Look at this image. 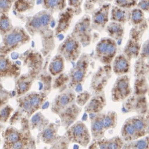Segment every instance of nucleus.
Wrapping results in <instances>:
<instances>
[{
  "instance_id": "25",
  "label": "nucleus",
  "mask_w": 149,
  "mask_h": 149,
  "mask_svg": "<svg viewBox=\"0 0 149 149\" xmlns=\"http://www.w3.org/2000/svg\"><path fill=\"white\" fill-rule=\"evenodd\" d=\"M104 29L109 37L114 40L116 42L122 40L125 33L124 25L114 21L108 22Z\"/></svg>"
},
{
  "instance_id": "27",
  "label": "nucleus",
  "mask_w": 149,
  "mask_h": 149,
  "mask_svg": "<svg viewBox=\"0 0 149 149\" xmlns=\"http://www.w3.org/2000/svg\"><path fill=\"white\" fill-rule=\"evenodd\" d=\"M120 137L124 142H130L139 139L136 131L130 122L129 118H127L124 123L120 130Z\"/></svg>"
},
{
  "instance_id": "33",
  "label": "nucleus",
  "mask_w": 149,
  "mask_h": 149,
  "mask_svg": "<svg viewBox=\"0 0 149 149\" xmlns=\"http://www.w3.org/2000/svg\"><path fill=\"white\" fill-rule=\"evenodd\" d=\"M103 124L106 130L116 128L118 124V114L114 111H110L104 113Z\"/></svg>"
},
{
  "instance_id": "21",
  "label": "nucleus",
  "mask_w": 149,
  "mask_h": 149,
  "mask_svg": "<svg viewBox=\"0 0 149 149\" xmlns=\"http://www.w3.org/2000/svg\"><path fill=\"white\" fill-rule=\"evenodd\" d=\"M106 105V100L104 93L94 95L85 105V112L89 114L101 113Z\"/></svg>"
},
{
  "instance_id": "2",
  "label": "nucleus",
  "mask_w": 149,
  "mask_h": 149,
  "mask_svg": "<svg viewBox=\"0 0 149 149\" xmlns=\"http://www.w3.org/2000/svg\"><path fill=\"white\" fill-rule=\"evenodd\" d=\"M90 55L83 53L77 60L76 64L70 70L68 73L69 89L73 90L74 88L81 85L85 81L88 68L90 64Z\"/></svg>"
},
{
  "instance_id": "6",
  "label": "nucleus",
  "mask_w": 149,
  "mask_h": 149,
  "mask_svg": "<svg viewBox=\"0 0 149 149\" xmlns=\"http://www.w3.org/2000/svg\"><path fill=\"white\" fill-rule=\"evenodd\" d=\"M47 99V95L43 92H31L18 100L21 110L29 118L39 110Z\"/></svg>"
},
{
  "instance_id": "13",
  "label": "nucleus",
  "mask_w": 149,
  "mask_h": 149,
  "mask_svg": "<svg viewBox=\"0 0 149 149\" xmlns=\"http://www.w3.org/2000/svg\"><path fill=\"white\" fill-rule=\"evenodd\" d=\"M123 110L125 112H133L137 114H148V102L146 95L129 96L124 100Z\"/></svg>"
},
{
  "instance_id": "9",
  "label": "nucleus",
  "mask_w": 149,
  "mask_h": 149,
  "mask_svg": "<svg viewBox=\"0 0 149 149\" xmlns=\"http://www.w3.org/2000/svg\"><path fill=\"white\" fill-rule=\"evenodd\" d=\"M146 31L132 27L129 32V38L125 44L123 54L130 61L137 58L139 55L142 46V36Z\"/></svg>"
},
{
  "instance_id": "45",
  "label": "nucleus",
  "mask_w": 149,
  "mask_h": 149,
  "mask_svg": "<svg viewBox=\"0 0 149 149\" xmlns=\"http://www.w3.org/2000/svg\"><path fill=\"white\" fill-rule=\"evenodd\" d=\"M29 1H31V2H33V3H35V2H36V0H29Z\"/></svg>"
},
{
  "instance_id": "23",
  "label": "nucleus",
  "mask_w": 149,
  "mask_h": 149,
  "mask_svg": "<svg viewBox=\"0 0 149 149\" xmlns=\"http://www.w3.org/2000/svg\"><path fill=\"white\" fill-rule=\"evenodd\" d=\"M132 27H137L147 31L148 29V22L145 17L144 12L138 8H133L129 9L128 20Z\"/></svg>"
},
{
  "instance_id": "36",
  "label": "nucleus",
  "mask_w": 149,
  "mask_h": 149,
  "mask_svg": "<svg viewBox=\"0 0 149 149\" xmlns=\"http://www.w3.org/2000/svg\"><path fill=\"white\" fill-rule=\"evenodd\" d=\"M106 0H85L84 4V9L87 14H91L95 9L96 6H101L106 3Z\"/></svg>"
},
{
  "instance_id": "32",
  "label": "nucleus",
  "mask_w": 149,
  "mask_h": 149,
  "mask_svg": "<svg viewBox=\"0 0 149 149\" xmlns=\"http://www.w3.org/2000/svg\"><path fill=\"white\" fill-rule=\"evenodd\" d=\"M49 123L50 122L49 119H47L40 112L34 114L31 120V128L32 129H38L40 131Z\"/></svg>"
},
{
  "instance_id": "29",
  "label": "nucleus",
  "mask_w": 149,
  "mask_h": 149,
  "mask_svg": "<svg viewBox=\"0 0 149 149\" xmlns=\"http://www.w3.org/2000/svg\"><path fill=\"white\" fill-rule=\"evenodd\" d=\"M42 5L45 10L52 13L60 12L67 8V0H42Z\"/></svg>"
},
{
  "instance_id": "43",
  "label": "nucleus",
  "mask_w": 149,
  "mask_h": 149,
  "mask_svg": "<svg viewBox=\"0 0 149 149\" xmlns=\"http://www.w3.org/2000/svg\"><path fill=\"white\" fill-rule=\"evenodd\" d=\"M13 65H15L9 62L8 59L4 58H0V71H6V70H8Z\"/></svg>"
},
{
  "instance_id": "20",
  "label": "nucleus",
  "mask_w": 149,
  "mask_h": 149,
  "mask_svg": "<svg viewBox=\"0 0 149 149\" xmlns=\"http://www.w3.org/2000/svg\"><path fill=\"white\" fill-rule=\"evenodd\" d=\"M133 127L136 131L139 139L148 135L149 120L148 114H137L129 118Z\"/></svg>"
},
{
  "instance_id": "16",
  "label": "nucleus",
  "mask_w": 149,
  "mask_h": 149,
  "mask_svg": "<svg viewBox=\"0 0 149 149\" xmlns=\"http://www.w3.org/2000/svg\"><path fill=\"white\" fill-rule=\"evenodd\" d=\"M81 112V108L74 102L67 106L57 114L60 119V124L66 130L78 119Z\"/></svg>"
},
{
  "instance_id": "18",
  "label": "nucleus",
  "mask_w": 149,
  "mask_h": 149,
  "mask_svg": "<svg viewBox=\"0 0 149 149\" xmlns=\"http://www.w3.org/2000/svg\"><path fill=\"white\" fill-rule=\"evenodd\" d=\"M90 115V134L93 141H98L104 137L106 129L103 124V113L91 114Z\"/></svg>"
},
{
  "instance_id": "8",
  "label": "nucleus",
  "mask_w": 149,
  "mask_h": 149,
  "mask_svg": "<svg viewBox=\"0 0 149 149\" xmlns=\"http://www.w3.org/2000/svg\"><path fill=\"white\" fill-rule=\"evenodd\" d=\"M92 30L91 17L85 15L76 22L70 34L80 42L83 47H86L93 40Z\"/></svg>"
},
{
  "instance_id": "37",
  "label": "nucleus",
  "mask_w": 149,
  "mask_h": 149,
  "mask_svg": "<svg viewBox=\"0 0 149 149\" xmlns=\"http://www.w3.org/2000/svg\"><path fill=\"white\" fill-rule=\"evenodd\" d=\"M137 2V0H114L115 6L126 9L136 7Z\"/></svg>"
},
{
  "instance_id": "5",
  "label": "nucleus",
  "mask_w": 149,
  "mask_h": 149,
  "mask_svg": "<svg viewBox=\"0 0 149 149\" xmlns=\"http://www.w3.org/2000/svg\"><path fill=\"white\" fill-rule=\"evenodd\" d=\"M30 40V36L25 29L21 27H14L3 36L2 50L6 53L9 52L28 43Z\"/></svg>"
},
{
  "instance_id": "30",
  "label": "nucleus",
  "mask_w": 149,
  "mask_h": 149,
  "mask_svg": "<svg viewBox=\"0 0 149 149\" xmlns=\"http://www.w3.org/2000/svg\"><path fill=\"white\" fill-rule=\"evenodd\" d=\"M134 85V95L137 96L146 95L148 93V77L142 76L136 77Z\"/></svg>"
},
{
  "instance_id": "40",
  "label": "nucleus",
  "mask_w": 149,
  "mask_h": 149,
  "mask_svg": "<svg viewBox=\"0 0 149 149\" xmlns=\"http://www.w3.org/2000/svg\"><path fill=\"white\" fill-rule=\"evenodd\" d=\"M56 77H57V78H56L53 84V88H55V89L62 87L64 85H66L67 83H68L69 78L68 75L67 74L62 73Z\"/></svg>"
},
{
  "instance_id": "38",
  "label": "nucleus",
  "mask_w": 149,
  "mask_h": 149,
  "mask_svg": "<svg viewBox=\"0 0 149 149\" xmlns=\"http://www.w3.org/2000/svg\"><path fill=\"white\" fill-rule=\"evenodd\" d=\"M91 97V94L87 91H83L76 96L75 102L79 106L82 107L85 106Z\"/></svg>"
},
{
  "instance_id": "14",
  "label": "nucleus",
  "mask_w": 149,
  "mask_h": 149,
  "mask_svg": "<svg viewBox=\"0 0 149 149\" xmlns=\"http://www.w3.org/2000/svg\"><path fill=\"white\" fill-rule=\"evenodd\" d=\"M148 58V39H147L142 44L139 55L135 63L134 72L136 77H148L149 70Z\"/></svg>"
},
{
  "instance_id": "3",
  "label": "nucleus",
  "mask_w": 149,
  "mask_h": 149,
  "mask_svg": "<svg viewBox=\"0 0 149 149\" xmlns=\"http://www.w3.org/2000/svg\"><path fill=\"white\" fill-rule=\"evenodd\" d=\"M117 52V42L106 37L101 38L96 45L94 57L102 65H111Z\"/></svg>"
},
{
  "instance_id": "19",
  "label": "nucleus",
  "mask_w": 149,
  "mask_h": 149,
  "mask_svg": "<svg viewBox=\"0 0 149 149\" xmlns=\"http://www.w3.org/2000/svg\"><path fill=\"white\" fill-rule=\"evenodd\" d=\"M60 125L55 123H49L39 134L40 141L47 145H54L60 137L58 134Z\"/></svg>"
},
{
  "instance_id": "39",
  "label": "nucleus",
  "mask_w": 149,
  "mask_h": 149,
  "mask_svg": "<svg viewBox=\"0 0 149 149\" xmlns=\"http://www.w3.org/2000/svg\"><path fill=\"white\" fill-rule=\"evenodd\" d=\"M67 3L73 10L74 15L78 16L81 13L83 0H67Z\"/></svg>"
},
{
  "instance_id": "4",
  "label": "nucleus",
  "mask_w": 149,
  "mask_h": 149,
  "mask_svg": "<svg viewBox=\"0 0 149 149\" xmlns=\"http://www.w3.org/2000/svg\"><path fill=\"white\" fill-rule=\"evenodd\" d=\"M64 136L68 142L83 147H88L91 141L90 132L85 124L81 120L75 121L66 129Z\"/></svg>"
},
{
  "instance_id": "15",
  "label": "nucleus",
  "mask_w": 149,
  "mask_h": 149,
  "mask_svg": "<svg viewBox=\"0 0 149 149\" xmlns=\"http://www.w3.org/2000/svg\"><path fill=\"white\" fill-rule=\"evenodd\" d=\"M76 93L73 90L68 89L56 96L51 105V111L58 114L67 106L75 102Z\"/></svg>"
},
{
  "instance_id": "34",
  "label": "nucleus",
  "mask_w": 149,
  "mask_h": 149,
  "mask_svg": "<svg viewBox=\"0 0 149 149\" xmlns=\"http://www.w3.org/2000/svg\"><path fill=\"white\" fill-rule=\"evenodd\" d=\"M14 27L8 14H1L0 15V34L4 36L11 31Z\"/></svg>"
},
{
  "instance_id": "41",
  "label": "nucleus",
  "mask_w": 149,
  "mask_h": 149,
  "mask_svg": "<svg viewBox=\"0 0 149 149\" xmlns=\"http://www.w3.org/2000/svg\"><path fill=\"white\" fill-rule=\"evenodd\" d=\"M15 0H0V15L8 14Z\"/></svg>"
},
{
  "instance_id": "10",
  "label": "nucleus",
  "mask_w": 149,
  "mask_h": 149,
  "mask_svg": "<svg viewBox=\"0 0 149 149\" xmlns=\"http://www.w3.org/2000/svg\"><path fill=\"white\" fill-rule=\"evenodd\" d=\"M132 90L130 84V78L127 74L119 76L111 90V100L118 102L124 101L131 95Z\"/></svg>"
},
{
  "instance_id": "7",
  "label": "nucleus",
  "mask_w": 149,
  "mask_h": 149,
  "mask_svg": "<svg viewBox=\"0 0 149 149\" xmlns=\"http://www.w3.org/2000/svg\"><path fill=\"white\" fill-rule=\"evenodd\" d=\"M82 47L80 42L70 34L58 45L57 54L61 55L67 62H76L81 54Z\"/></svg>"
},
{
  "instance_id": "35",
  "label": "nucleus",
  "mask_w": 149,
  "mask_h": 149,
  "mask_svg": "<svg viewBox=\"0 0 149 149\" xmlns=\"http://www.w3.org/2000/svg\"><path fill=\"white\" fill-rule=\"evenodd\" d=\"M35 3L29 0H15L13 4L14 9L19 13H23L33 9Z\"/></svg>"
},
{
  "instance_id": "1",
  "label": "nucleus",
  "mask_w": 149,
  "mask_h": 149,
  "mask_svg": "<svg viewBox=\"0 0 149 149\" xmlns=\"http://www.w3.org/2000/svg\"><path fill=\"white\" fill-rule=\"evenodd\" d=\"M54 22L53 13L45 9L34 16L26 17L25 28L27 33L31 36L39 34L41 37L42 52L44 56L52 52L55 48V34L52 29Z\"/></svg>"
},
{
  "instance_id": "12",
  "label": "nucleus",
  "mask_w": 149,
  "mask_h": 149,
  "mask_svg": "<svg viewBox=\"0 0 149 149\" xmlns=\"http://www.w3.org/2000/svg\"><path fill=\"white\" fill-rule=\"evenodd\" d=\"M111 7L110 3H104L91 13V25L93 30L98 32H102L104 30L109 21Z\"/></svg>"
},
{
  "instance_id": "42",
  "label": "nucleus",
  "mask_w": 149,
  "mask_h": 149,
  "mask_svg": "<svg viewBox=\"0 0 149 149\" xmlns=\"http://www.w3.org/2000/svg\"><path fill=\"white\" fill-rule=\"evenodd\" d=\"M13 111V109L9 106H7L5 108H4L0 111V120L6 122Z\"/></svg>"
},
{
  "instance_id": "46",
  "label": "nucleus",
  "mask_w": 149,
  "mask_h": 149,
  "mask_svg": "<svg viewBox=\"0 0 149 149\" xmlns=\"http://www.w3.org/2000/svg\"><path fill=\"white\" fill-rule=\"evenodd\" d=\"M106 1H113V0H106Z\"/></svg>"
},
{
  "instance_id": "44",
  "label": "nucleus",
  "mask_w": 149,
  "mask_h": 149,
  "mask_svg": "<svg viewBox=\"0 0 149 149\" xmlns=\"http://www.w3.org/2000/svg\"><path fill=\"white\" fill-rule=\"evenodd\" d=\"M136 7L141 9L144 13H148L149 10V0H140L137 3Z\"/></svg>"
},
{
  "instance_id": "11",
  "label": "nucleus",
  "mask_w": 149,
  "mask_h": 149,
  "mask_svg": "<svg viewBox=\"0 0 149 149\" xmlns=\"http://www.w3.org/2000/svg\"><path fill=\"white\" fill-rule=\"evenodd\" d=\"M111 65H106L101 67L93 74L90 90L94 95L101 94L104 93V90L111 77Z\"/></svg>"
},
{
  "instance_id": "17",
  "label": "nucleus",
  "mask_w": 149,
  "mask_h": 149,
  "mask_svg": "<svg viewBox=\"0 0 149 149\" xmlns=\"http://www.w3.org/2000/svg\"><path fill=\"white\" fill-rule=\"evenodd\" d=\"M74 16L73 10L70 7H67L60 12L54 30L55 36L57 37L68 31Z\"/></svg>"
},
{
  "instance_id": "28",
  "label": "nucleus",
  "mask_w": 149,
  "mask_h": 149,
  "mask_svg": "<svg viewBox=\"0 0 149 149\" xmlns=\"http://www.w3.org/2000/svg\"><path fill=\"white\" fill-rule=\"evenodd\" d=\"M128 13L129 9H123L114 5L111 8L109 19L111 21L119 22L124 25L127 22Z\"/></svg>"
},
{
  "instance_id": "22",
  "label": "nucleus",
  "mask_w": 149,
  "mask_h": 149,
  "mask_svg": "<svg viewBox=\"0 0 149 149\" xmlns=\"http://www.w3.org/2000/svg\"><path fill=\"white\" fill-rule=\"evenodd\" d=\"M124 141L120 136H116L111 139H102L98 141H93L88 146L90 148H102V149H119L123 148Z\"/></svg>"
},
{
  "instance_id": "31",
  "label": "nucleus",
  "mask_w": 149,
  "mask_h": 149,
  "mask_svg": "<svg viewBox=\"0 0 149 149\" xmlns=\"http://www.w3.org/2000/svg\"><path fill=\"white\" fill-rule=\"evenodd\" d=\"M148 135L137 139L134 141L124 142L123 148L132 149H148L149 148Z\"/></svg>"
},
{
  "instance_id": "24",
  "label": "nucleus",
  "mask_w": 149,
  "mask_h": 149,
  "mask_svg": "<svg viewBox=\"0 0 149 149\" xmlns=\"http://www.w3.org/2000/svg\"><path fill=\"white\" fill-rule=\"evenodd\" d=\"M111 63L112 70L116 75H124L130 72V61L124 54L116 55Z\"/></svg>"
},
{
  "instance_id": "26",
  "label": "nucleus",
  "mask_w": 149,
  "mask_h": 149,
  "mask_svg": "<svg viewBox=\"0 0 149 149\" xmlns=\"http://www.w3.org/2000/svg\"><path fill=\"white\" fill-rule=\"evenodd\" d=\"M65 59L61 55L57 54L52 58L49 65V72L51 75L57 77L63 73L65 69Z\"/></svg>"
}]
</instances>
